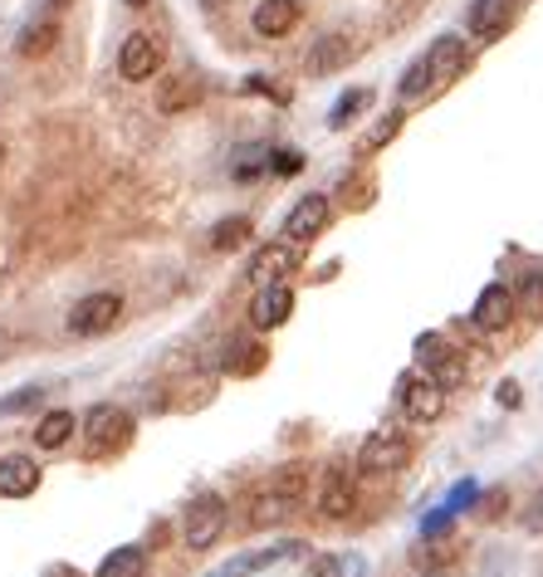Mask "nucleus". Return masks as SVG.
I'll use <instances>...</instances> for the list:
<instances>
[{"label":"nucleus","instance_id":"1","mask_svg":"<svg viewBox=\"0 0 543 577\" xmlns=\"http://www.w3.org/2000/svg\"><path fill=\"white\" fill-rule=\"evenodd\" d=\"M304 490H309V470H304V466L275 470V474H269V480L255 490V500H251V528H275V524H285L294 509L304 504Z\"/></svg>","mask_w":543,"mask_h":577},{"label":"nucleus","instance_id":"2","mask_svg":"<svg viewBox=\"0 0 543 577\" xmlns=\"http://www.w3.org/2000/svg\"><path fill=\"white\" fill-rule=\"evenodd\" d=\"M84 440H88V456H118L123 446L132 440V416L123 412V406H113V402H98V406H88V416H84Z\"/></svg>","mask_w":543,"mask_h":577},{"label":"nucleus","instance_id":"3","mask_svg":"<svg viewBox=\"0 0 543 577\" xmlns=\"http://www.w3.org/2000/svg\"><path fill=\"white\" fill-rule=\"evenodd\" d=\"M397 406L406 412V421L426 426L446 412V387H440L436 377H426V372H406V377L397 382Z\"/></svg>","mask_w":543,"mask_h":577},{"label":"nucleus","instance_id":"4","mask_svg":"<svg viewBox=\"0 0 543 577\" xmlns=\"http://www.w3.org/2000/svg\"><path fill=\"white\" fill-rule=\"evenodd\" d=\"M225 534V500L221 494H196L187 504V519H181V538L187 548H211Z\"/></svg>","mask_w":543,"mask_h":577},{"label":"nucleus","instance_id":"5","mask_svg":"<svg viewBox=\"0 0 543 577\" xmlns=\"http://www.w3.org/2000/svg\"><path fill=\"white\" fill-rule=\"evenodd\" d=\"M416 362H422L426 377H436L446 392L466 382V357H460L440 333H422V338H416Z\"/></svg>","mask_w":543,"mask_h":577},{"label":"nucleus","instance_id":"6","mask_svg":"<svg viewBox=\"0 0 543 577\" xmlns=\"http://www.w3.org/2000/svg\"><path fill=\"white\" fill-rule=\"evenodd\" d=\"M406 460H412V440L402 431H372L358 450V470L368 474H397L406 470Z\"/></svg>","mask_w":543,"mask_h":577},{"label":"nucleus","instance_id":"7","mask_svg":"<svg viewBox=\"0 0 543 577\" xmlns=\"http://www.w3.org/2000/svg\"><path fill=\"white\" fill-rule=\"evenodd\" d=\"M118 319H123L118 293H88V299H78L70 309V333L98 338V333H108V328H118Z\"/></svg>","mask_w":543,"mask_h":577},{"label":"nucleus","instance_id":"8","mask_svg":"<svg viewBox=\"0 0 543 577\" xmlns=\"http://www.w3.org/2000/svg\"><path fill=\"white\" fill-rule=\"evenodd\" d=\"M162 70V44L152 35H128L118 50V74L128 78V84H142V78H152Z\"/></svg>","mask_w":543,"mask_h":577},{"label":"nucleus","instance_id":"9","mask_svg":"<svg viewBox=\"0 0 543 577\" xmlns=\"http://www.w3.org/2000/svg\"><path fill=\"white\" fill-rule=\"evenodd\" d=\"M426 60V74H432V84L436 88H446L450 78H460L466 74V64H470V50H466V40H456V35H440L432 50L422 54Z\"/></svg>","mask_w":543,"mask_h":577},{"label":"nucleus","instance_id":"10","mask_svg":"<svg viewBox=\"0 0 543 577\" xmlns=\"http://www.w3.org/2000/svg\"><path fill=\"white\" fill-rule=\"evenodd\" d=\"M328 216H333L328 196H299V201H294V211L285 216V235H289V245H304V241H313V235H323Z\"/></svg>","mask_w":543,"mask_h":577},{"label":"nucleus","instance_id":"11","mask_svg":"<svg viewBox=\"0 0 543 577\" xmlns=\"http://www.w3.org/2000/svg\"><path fill=\"white\" fill-rule=\"evenodd\" d=\"M519 313V303H514V289H504V285H485L480 289V299H475V309H470V319L485 328V333H500V328L509 323Z\"/></svg>","mask_w":543,"mask_h":577},{"label":"nucleus","instance_id":"12","mask_svg":"<svg viewBox=\"0 0 543 577\" xmlns=\"http://www.w3.org/2000/svg\"><path fill=\"white\" fill-rule=\"evenodd\" d=\"M294 265H299V255H294V245H259L255 259H251V279L259 289L265 285H285V275H294Z\"/></svg>","mask_w":543,"mask_h":577},{"label":"nucleus","instance_id":"13","mask_svg":"<svg viewBox=\"0 0 543 577\" xmlns=\"http://www.w3.org/2000/svg\"><path fill=\"white\" fill-rule=\"evenodd\" d=\"M514 10H519V0H475L466 25L475 40H500L509 30V20H514Z\"/></svg>","mask_w":543,"mask_h":577},{"label":"nucleus","instance_id":"14","mask_svg":"<svg viewBox=\"0 0 543 577\" xmlns=\"http://www.w3.org/2000/svg\"><path fill=\"white\" fill-rule=\"evenodd\" d=\"M319 509H323V519H348L353 514V474H348V466H328L323 470Z\"/></svg>","mask_w":543,"mask_h":577},{"label":"nucleus","instance_id":"15","mask_svg":"<svg viewBox=\"0 0 543 577\" xmlns=\"http://www.w3.org/2000/svg\"><path fill=\"white\" fill-rule=\"evenodd\" d=\"M251 25H255V35H265V40L289 35V30L299 25V0H259Z\"/></svg>","mask_w":543,"mask_h":577},{"label":"nucleus","instance_id":"16","mask_svg":"<svg viewBox=\"0 0 543 577\" xmlns=\"http://www.w3.org/2000/svg\"><path fill=\"white\" fill-rule=\"evenodd\" d=\"M40 490V466L30 456H6L0 460V500H25Z\"/></svg>","mask_w":543,"mask_h":577},{"label":"nucleus","instance_id":"17","mask_svg":"<svg viewBox=\"0 0 543 577\" xmlns=\"http://www.w3.org/2000/svg\"><path fill=\"white\" fill-rule=\"evenodd\" d=\"M289 313H294V289L289 285H265L251 303L255 328H279V323H289Z\"/></svg>","mask_w":543,"mask_h":577},{"label":"nucleus","instance_id":"18","mask_svg":"<svg viewBox=\"0 0 543 577\" xmlns=\"http://www.w3.org/2000/svg\"><path fill=\"white\" fill-rule=\"evenodd\" d=\"M191 104H201V78L196 74H172L157 88V108L162 113H187Z\"/></svg>","mask_w":543,"mask_h":577},{"label":"nucleus","instance_id":"19","mask_svg":"<svg viewBox=\"0 0 543 577\" xmlns=\"http://www.w3.org/2000/svg\"><path fill=\"white\" fill-rule=\"evenodd\" d=\"M353 60V40L348 35H323L319 44L309 50V74H333Z\"/></svg>","mask_w":543,"mask_h":577},{"label":"nucleus","instance_id":"20","mask_svg":"<svg viewBox=\"0 0 543 577\" xmlns=\"http://www.w3.org/2000/svg\"><path fill=\"white\" fill-rule=\"evenodd\" d=\"M304 543H275V548H265V553H245V558H235V563H225L221 573H211V577H245V573H259V568H269V563H279V558H294Z\"/></svg>","mask_w":543,"mask_h":577},{"label":"nucleus","instance_id":"21","mask_svg":"<svg viewBox=\"0 0 543 577\" xmlns=\"http://www.w3.org/2000/svg\"><path fill=\"white\" fill-rule=\"evenodd\" d=\"M221 367L231 372V377H251V372L265 367V348L251 343V338H231V348H225Z\"/></svg>","mask_w":543,"mask_h":577},{"label":"nucleus","instance_id":"22","mask_svg":"<svg viewBox=\"0 0 543 577\" xmlns=\"http://www.w3.org/2000/svg\"><path fill=\"white\" fill-rule=\"evenodd\" d=\"M70 436H74V412H44L40 416V426H35V446L40 450H64L70 446Z\"/></svg>","mask_w":543,"mask_h":577},{"label":"nucleus","instance_id":"23","mask_svg":"<svg viewBox=\"0 0 543 577\" xmlns=\"http://www.w3.org/2000/svg\"><path fill=\"white\" fill-rule=\"evenodd\" d=\"M147 573V553L138 543H123V548H113L104 563H98L94 577H142Z\"/></svg>","mask_w":543,"mask_h":577},{"label":"nucleus","instance_id":"24","mask_svg":"<svg viewBox=\"0 0 543 577\" xmlns=\"http://www.w3.org/2000/svg\"><path fill=\"white\" fill-rule=\"evenodd\" d=\"M54 40H60V25L54 20H35V25H25V35H20L15 50L25 54V60H35V54H50Z\"/></svg>","mask_w":543,"mask_h":577},{"label":"nucleus","instance_id":"25","mask_svg":"<svg viewBox=\"0 0 543 577\" xmlns=\"http://www.w3.org/2000/svg\"><path fill=\"white\" fill-rule=\"evenodd\" d=\"M245 235H251V216H225L211 225V250H235L245 245Z\"/></svg>","mask_w":543,"mask_h":577},{"label":"nucleus","instance_id":"26","mask_svg":"<svg viewBox=\"0 0 543 577\" xmlns=\"http://www.w3.org/2000/svg\"><path fill=\"white\" fill-rule=\"evenodd\" d=\"M368 104H372V88H353V94H343L333 104V113H328V128H348Z\"/></svg>","mask_w":543,"mask_h":577},{"label":"nucleus","instance_id":"27","mask_svg":"<svg viewBox=\"0 0 543 577\" xmlns=\"http://www.w3.org/2000/svg\"><path fill=\"white\" fill-rule=\"evenodd\" d=\"M514 303H519V313H543V275L539 269H529V275L519 279Z\"/></svg>","mask_w":543,"mask_h":577},{"label":"nucleus","instance_id":"28","mask_svg":"<svg viewBox=\"0 0 543 577\" xmlns=\"http://www.w3.org/2000/svg\"><path fill=\"white\" fill-rule=\"evenodd\" d=\"M432 74H426V60H416L412 70L402 74V98H422V94H432Z\"/></svg>","mask_w":543,"mask_h":577},{"label":"nucleus","instance_id":"29","mask_svg":"<svg viewBox=\"0 0 543 577\" xmlns=\"http://www.w3.org/2000/svg\"><path fill=\"white\" fill-rule=\"evenodd\" d=\"M397 132H402V113H387V118H382L377 128L368 132V142H362V147H368V152H377V147H382V142H392Z\"/></svg>","mask_w":543,"mask_h":577},{"label":"nucleus","instance_id":"30","mask_svg":"<svg viewBox=\"0 0 543 577\" xmlns=\"http://www.w3.org/2000/svg\"><path fill=\"white\" fill-rule=\"evenodd\" d=\"M40 402V387H25L20 397H6L0 402V416H10V412H25V406H35Z\"/></svg>","mask_w":543,"mask_h":577},{"label":"nucleus","instance_id":"31","mask_svg":"<svg viewBox=\"0 0 543 577\" xmlns=\"http://www.w3.org/2000/svg\"><path fill=\"white\" fill-rule=\"evenodd\" d=\"M475 500H480V490H475V484L466 480V484H460L456 494H450V504H446V509H450V514H460V509H470Z\"/></svg>","mask_w":543,"mask_h":577},{"label":"nucleus","instance_id":"32","mask_svg":"<svg viewBox=\"0 0 543 577\" xmlns=\"http://www.w3.org/2000/svg\"><path fill=\"white\" fill-rule=\"evenodd\" d=\"M269 167H275L279 177H294V172H299V167H304V157H299V152H289V147H285V152H275V162H269Z\"/></svg>","mask_w":543,"mask_h":577},{"label":"nucleus","instance_id":"33","mask_svg":"<svg viewBox=\"0 0 543 577\" xmlns=\"http://www.w3.org/2000/svg\"><path fill=\"white\" fill-rule=\"evenodd\" d=\"M309 577H343V563H338V558H328V553H323V558H313Z\"/></svg>","mask_w":543,"mask_h":577},{"label":"nucleus","instance_id":"34","mask_svg":"<svg viewBox=\"0 0 543 577\" xmlns=\"http://www.w3.org/2000/svg\"><path fill=\"white\" fill-rule=\"evenodd\" d=\"M529 509H534V514H529L524 524H529V528H543V494H534V504H529Z\"/></svg>","mask_w":543,"mask_h":577},{"label":"nucleus","instance_id":"35","mask_svg":"<svg viewBox=\"0 0 543 577\" xmlns=\"http://www.w3.org/2000/svg\"><path fill=\"white\" fill-rule=\"evenodd\" d=\"M500 402L504 406H519V387H514V382H504V387H500Z\"/></svg>","mask_w":543,"mask_h":577},{"label":"nucleus","instance_id":"36","mask_svg":"<svg viewBox=\"0 0 543 577\" xmlns=\"http://www.w3.org/2000/svg\"><path fill=\"white\" fill-rule=\"evenodd\" d=\"M44 577H74L70 568H54V573H44Z\"/></svg>","mask_w":543,"mask_h":577},{"label":"nucleus","instance_id":"37","mask_svg":"<svg viewBox=\"0 0 543 577\" xmlns=\"http://www.w3.org/2000/svg\"><path fill=\"white\" fill-rule=\"evenodd\" d=\"M123 6H132V10H142V6H147V0H123Z\"/></svg>","mask_w":543,"mask_h":577},{"label":"nucleus","instance_id":"38","mask_svg":"<svg viewBox=\"0 0 543 577\" xmlns=\"http://www.w3.org/2000/svg\"><path fill=\"white\" fill-rule=\"evenodd\" d=\"M201 6H221V0H201Z\"/></svg>","mask_w":543,"mask_h":577},{"label":"nucleus","instance_id":"39","mask_svg":"<svg viewBox=\"0 0 543 577\" xmlns=\"http://www.w3.org/2000/svg\"><path fill=\"white\" fill-rule=\"evenodd\" d=\"M0 167H6V147H0Z\"/></svg>","mask_w":543,"mask_h":577}]
</instances>
